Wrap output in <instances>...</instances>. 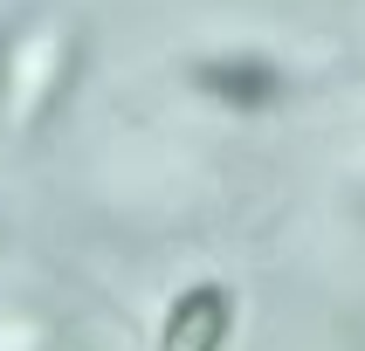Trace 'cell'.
<instances>
[{"instance_id": "3957f363", "label": "cell", "mask_w": 365, "mask_h": 351, "mask_svg": "<svg viewBox=\"0 0 365 351\" xmlns=\"http://www.w3.org/2000/svg\"><path fill=\"white\" fill-rule=\"evenodd\" d=\"M0 255H7V234H0Z\"/></svg>"}, {"instance_id": "6da1fadb", "label": "cell", "mask_w": 365, "mask_h": 351, "mask_svg": "<svg viewBox=\"0 0 365 351\" xmlns=\"http://www.w3.org/2000/svg\"><path fill=\"white\" fill-rule=\"evenodd\" d=\"M235 330V296L221 283H193L186 296H173L159 330V351H221Z\"/></svg>"}, {"instance_id": "7a4b0ae2", "label": "cell", "mask_w": 365, "mask_h": 351, "mask_svg": "<svg viewBox=\"0 0 365 351\" xmlns=\"http://www.w3.org/2000/svg\"><path fill=\"white\" fill-rule=\"evenodd\" d=\"M193 83H200L214 103H227V110H262V103L283 97V69L262 56H207L200 69H193Z\"/></svg>"}]
</instances>
